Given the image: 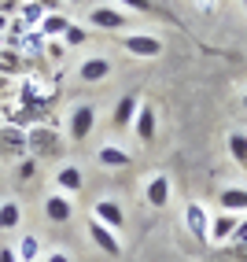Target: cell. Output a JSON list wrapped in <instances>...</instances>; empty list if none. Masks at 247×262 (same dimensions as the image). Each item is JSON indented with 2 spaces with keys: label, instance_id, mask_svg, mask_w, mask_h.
Wrapping results in <instances>:
<instances>
[{
  "label": "cell",
  "instance_id": "26",
  "mask_svg": "<svg viewBox=\"0 0 247 262\" xmlns=\"http://www.w3.org/2000/svg\"><path fill=\"white\" fill-rule=\"evenodd\" d=\"M192 4H196L203 15H214V11H218V0H192Z\"/></svg>",
  "mask_w": 247,
  "mask_h": 262
},
{
  "label": "cell",
  "instance_id": "17",
  "mask_svg": "<svg viewBox=\"0 0 247 262\" xmlns=\"http://www.w3.org/2000/svg\"><path fill=\"white\" fill-rule=\"evenodd\" d=\"M229 155L236 159L240 170H247V133H243V129H233V133H229Z\"/></svg>",
  "mask_w": 247,
  "mask_h": 262
},
{
  "label": "cell",
  "instance_id": "35",
  "mask_svg": "<svg viewBox=\"0 0 247 262\" xmlns=\"http://www.w3.org/2000/svg\"><path fill=\"white\" fill-rule=\"evenodd\" d=\"M66 4H85V0H66Z\"/></svg>",
  "mask_w": 247,
  "mask_h": 262
},
{
  "label": "cell",
  "instance_id": "22",
  "mask_svg": "<svg viewBox=\"0 0 247 262\" xmlns=\"http://www.w3.org/2000/svg\"><path fill=\"white\" fill-rule=\"evenodd\" d=\"M44 15H48V11L37 4V0H26V4H23V19H19V23H26V26H41Z\"/></svg>",
  "mask_w": 247,
  "mask_h": 262
},
{
  "label": "cell",
  "instance_id": "20",
  "mask_svg": "<svg viewBox=\"0 0 247 262\" xmlns=\"http://www.w3.org/2000/svg\"><path fill=\"white\" fill-rule=\"evenodd\" d=\"M15 255H19V262H37V255H41V240L26 233V236L19 240V248H15Z\"/></svg>",
  "mask_w": 247,
  "mask_h": 262
},
{
  "label": "cell",
  "instance_id": "12",
  "mask_svg": "<svg viewBox=\"0 0 247 262\" xmlns=\"http://www.w3.org/2000/svg\"><path fill=\"white\" fill-rule=\"evenodd\" d=\"M44 218L56 222V225H63V222L74 218V207H70V200L63 196V192H52V196L44 200Z\"/></svg>",
  "mask_w": 247,
  "mask_h": 262
},
{
  "label": "cell",
  "instance_id": "8",
  "mask_svg": "<svg viewBox=\"0 0 247 262\" xmlns=\"http://www.w3.org/2000/svg\"><path fill=\"white\" fill-rule=\"evenodd\" d=\"M56 188L63 192V196H78V192L85 188V173H81V166L63 163V166L56 170Z\"/></svg>",
  "mask_w": 247,
  "mask_h": 262
},
{
  "label": "cell",
  "instance_id": "5",
  "mask_svg": "<svg viewBox=\"0 0 247 262\" xmlns=\"http://www.w3.org/2000/svg\"><path fill=\"white\" fill-rule=\"evenodd\" d=\"M185 229L196 236L199 244L210 240V214L203 211V203H188V207H185Z\"/></svg>",
  "mask_w": 247,
  "mask_h": 262
},
{
  "label": "cell",
  "instance_id": "32",
  "mask_svg": "<svg viewBox=\"0 0 247 262\" xmlns=\"http://www.w3.org/2000/svg\"><path fill=\"white\" fill-rule=\"evenodd\" d=\"M4 30H8V15H4V11H0V33H4Z\"/></svg>",
  "mask_w": 247,
  "mask_h": 262
},
{
  "label": "cell",
  "instance_id": "31",
  "mask_svg": "<svg viewBox=\"0 0 247 262\" xmlns=\"http://www.w3.org/2000/svg\"><path fill=\"white\" fill-rule=\"evenodd\" d=\"M44 262H70V255H66V251H52Z\"/></svg>",
  "mask_w": 247,
  "mask_h": 262
},
{
  "label": "cell",
  "instance_id": "3",
  "mask_svg": "<svg viewBox=\"0 0 247 262\" xmlns=\"http://www.w3.org/2000/svg\"><path fill=\"white\" fill-rule=\"evenodd\" d=\"M89 240L96 244L103 255H111V258H118V255H122V240H118V233H115V229H107V225L96 222V218H89Z\"/></svg>",
  "mask_w": 247,
  "mask_h": 262
},
{
  "label": "cell",
  "instance_id": "7",
  "mask_svg": "<svg viewBox=\"0 0 247 262\" xmlns=\"http://www.w3.org/2000/svg\"><path fill=\"white\" fill-rule=\"evenodd\" d=\"M115 74V63L111 59H103V56H89L81 67H78V78L85 81V85H96V81H107Z\"/></svg>",
  "mask_w": 247,
  "mask_h": 262
},
{
  "label": "cell",
  "instance_id": "9",
  "mask_svg": "<svg viewBox=\"0 0 247 262\" xmlns=\"http://www.w3.org/2000/svg\"><path fill=\"white\" fill-rule=\"evenodd\" d=\"M133 129H137V137H140L144 144H151V141H155V133H159V115H155L151 103H140V107H137Z\"/></svg>",
  "mask_w": 247,
  "mask_h": 262
},
{
  "label": "cell",
  "instance_id": "24",
  "mask_svg": "<svg viewBox=\"0 0 247 262\" xmlns=\"http://www.w3.org/2000/svg\"><path fill=\"white\" fill-rule=\"evenodd\" d=\"M122 8H133V11H144V15H155V4L151 0H118Z\"/></svg>",
  "mask_w": 247,
  "mask_h": 262
},
{
  "label": "cell",
  "instance_id": "36",
  "mask_svg": "<svg viewBox=\"0 0 247 262\" xmlns=\"http://www.w3.org/2000/svg\"><path fill=\"white\" fill-rule=\"evenodd\" d=\"M243 107H247V93H243Z\"/></svg>",
  "mask_w": 247,
  "mask_h": 262
},
{
  "label": "cell",
  "instance_id": "16",
  "mask_svg": "<svg viewBox=\"0 0 247 262\" xmlns=\"http://www.w3.org/2000/svg\"><path fill=\"white\" fill-rule=\"evenodd\" d=\"M70 23H74V19H66L63 11H52V15H44V19H41V33H44V37H63Z\"/></svg>",
  "mask_w": 247,
  "mask_h": 262
},
{
  "label": "cell",
  "instance_id": "4",
  "mask_svg": "<svg viewBox=\"0 0 247 262\" xmlns=\"http://www.w3.org/2000/svg\"><path fill=\"white\" fill-rule=\"evenodd\" d=\"M93 218L103 222V225H107V229H115V233L122 229V225H126V211H122V203L111 200V196H103V200L93 203Z\"/></svg>",
  "mask_w": 247,
  "mask_h": 262
},
{
  "label": "cell",
  "instance_id": "15",
  "mask_svg": "<svg viewBox=\"0 0 247 262\" xmlns=\"http://www.w3.org/2000/svg\"><path fill=\"white\" fill-rule=\"evenodd\" d=\"M218 203H221L225 214H243L247 211V188H221Z\"/></svg>",
  "mask_w": 247,
  "mask_h": 262
},
{
  "label": "cell",
  "instance_id": "18",
  "mask_svg": "<svg viewBox=\"0 0 247 262\" xmlns=\"http://www.w3.org/2000/svg\"><path fill=\"white\" fill-rule=\"evenodd\" d=\"M19 222H23V207L15 203V200H4L0 203V229H19Z\"/></svg>",
  "mask_w": 247,
  "mask_h": 262
},
{
  "label": "cell",
  "instance_id": "28",
  "mask_svg": "<svg viewBox=\"0 0 247 262\" xmlns=\"http://www.w3.org/2000/svg\"><path fill=\"white\" fill-rule=\"evenodd\" d=\"M0 262H19V255H15V248H0Z\"/></svg>",
  "mask_w": 247,
  "mask_h": 262
},
{
  "label": "cell",
  "instance_id": "13",
  "mask_svg": "<svg viewBox=\"0 0 247 262\" xmlns=\"http://www.w3.org/2000/svg\"><path fill=\"white\" fill-rule=\"evenodd\" d=\"M96 159H100V166H111V170H126V166L133 163V155H129L126 148H118V144H103V148L96 151Z\"/></svg>",
  "mask_w": 247,
  "mask_h": 262
},
{
  "label": "cell",
  "instance_id": "30",
  "mask_svg": "<svg viewBox=\"0 0 247 262\" xmlns=\"http://www.w3.org/2000/svg\"><path fill=\"white\" fill-rule=\"evenodd\" d=\"M229 251H233L240 262H247V244H236V248H229Z\"/></svg>",
  "mask_w": 247,
  "mask_h": 262
},
{
  "label": "cell",
  "instance_id": "14",
  "mask_svg": "<svg viewBox=\"0 0 247 262\" xmlns=\"http://www.w3.org/2000/svg\"><path fill=\"white\" fill-rule=\"evenodd\" d=\"M240 218L236 214H221V218H210V244H229L236 233Z\"/></svg>",
  "mask_w": 247,
  "mask_h": 262
},
{
  "label": "cell",
  "instance_id": "1",
  "mask_svg": "<svg viewBox=\"0 0 247 262\" xmlns=\"http://www.w3.org/2000/svg\"><path fill=\"white\" fill-rule=\"evenodd\" d=\"M122 48H126L129 56H137V59L163 56V41H159L155 33H126V37H122Z\"/></svg>",
  "mask_w": 247,
  "mask_h": 262
},
{
  "label": "cell",
  "instance_id": "21",
  "mask_svg": "<svg viewBox=\"0 0 247 262\" xmlns=\"http://www.w3.org/2000/svg\"><path fill=\"white\" fill-rule=\"evenodd\" d=\"M85 41H89V30L78 26V23H70L66 33H63V48H78V45H85Z\"/></svg>",
  "mask_w": 247,
  "mask_h": 262
},
{
  "label": "cell",
  "instance_id": "34",
  "mask_svg": "<svg viewBox=\"0 0 247 262\" xmlns=\"http://www.w3.org/2000/svg\"><path fill=\"white\" fill-rule=\"evenodd\" d=\"M0 52H4V33H0Z\"/></svg>",
  "mask_w": 247,
  "mask_h": 262
},
{
  "label": "cell",
  "instance_id": "33",
  "mask_svg": "<svg viewBox=\"0 0 247 262\" xmlns=\"http://www.w3.org/2000/svg\"><path fill=\"white\" fill-rule=\"evenodd\" d=\"M4 85H8V78H4V74H0V89H4Z\"/></svg>",
  "mask_w": 247,
  "mask_h": 262
},
{
  "label": "cell",
  "instance_id": "25",
  "mask_svg": "<svg viewBox=\"0 0 247 262\" xmlns=\"http://www.w3.org/2000/svg\"><path fill=\"white\" fill-rule=\"evenodd\" d=\"M236 244H247V222L236 225V233H233V240H229V248H236Z\"/></svg>",
  "mask_w": 247,
  "mask_h": 262
},
{
  "label": "cell",
  "instance_id": "37",
  "mask_svg": "<svg viewBox=\"0 0 247 262\" xmlns=\"http://www.w3.org/2000/svg\"><path fill=\"white\" fill-rule=\"evenodd\" d=\"M243 8H247V0H243Z\"/></svg>",
  "mask_w": 247,
  "mask_h": 262
},
{
  "label": "cell",
  "instance_id": "6",
  "mask_svg": "<svg viewBox=\"0 0 247 262\" xmlns=\"http://www.w3.org/2000/svg\"><path fill=\"white\" fill-rule=\"evenodd\" d=\"M85 23H89L93 30H122L129 19L122 8H93L89 15H85Z\"/></svg>",
  "mask_w": 247,
  "mask_h": 262
},
{
  "label": "cell",
  "instance_id": "23",
  "mask_svg": "<svg viewBox=\"0 0 247 262\" xmlns=\"http://www.w3.org/2000/svg\"><path fill=\"white\" fill-rule=\"evenodd\" d=\"M0 137H4V148H11V151H26V137H23L19 129H0Z\"/></svg>",
  "mask_w": 247,
  "mask_h": 262
},
{
  "label": "cell",
  "instance_id": "2",
  "mask_svg": "<svg viewBox=\"0 0 247 262\" xmlns=\"http://www.w3.org/2000/svg\"><path fill=\"white\" fill-rule=\"evenodd\" d=\"M96 129V107L93 103H78L74 111H70V141H85V137H89Z\"/></svg>",
  "mask_w": 247,
  "mask_h": 262
},
{
  "label": "cell",
  "instance_id": "11",
  "mask_svg": "<svg viewBox=\"0 0 247 262\" xmlns=\"http://www.w3.org/2000/svg\"><path fill=\"white\" fill-rule=\"evenodd\" d=\"M144 200H148V207H155V211H163L170 203V178L166 173H155V178L144 185Z\"/></svg>",
  "mask_w": 247,
  "mask_h": 262
},
{
  "label": "cell",
  "instance_id": "19",
  "mask_svg": "<svg viewBox=\"0 0 247 262\" xmlns=\"http://www.w3.org/2000/svg\"><path fill=\"white\" fill-rule=\"evenodd\" d=\"M52 141H56V133L52 129H30L26 133V148H33V151H52Z\"/></svg>",
  "mask_w": 247,
  "mask_h": 262
},
{
  "label": "cell",
  "instance_id": "10",
  "mask_svg": "<svg viewBox=\"0 0 247 262\" xmlns=\"http://www.w3.org/2000/svg\"><path fill=\"white\" fill-rule=\"evenodd\" d=\"M137 107H140V96H137V93H126V96H122V100L115 103V111H111V126H115V129H126V126H133Z\"/></svg>",
  "mask_w": 247,
  "mask_h": 262
},
{
  "label": "cell",
  "instance_id": "27",
  "mask_svg": "<svg viewBox=\"0 0 247 262\" xmlns=\"http://www.w3.org/2000/svg\"><path fill=\"white\" fill-rule=\"evenodd\" d=\"M63 52H66L63 41H52V45H48V56H52V59H63Z\"/></svg>",
  "mask_w": 247,
  "mask_h": 262
},
{
  "label": "cell",
  "instance_id": "29",
  "mask_svg": "<svg viewBox=\"0 0 247 262\" xmlns=\"http://www.w3.org/2000/svg\"><path fill=\"white\" fill-rule=\"evenodd\" d=\"M19 178H33V159H26V163H19Z\"/></svg>",
  "mask_w": 247,
  "mask_h": 262
}]
</instances>
